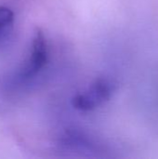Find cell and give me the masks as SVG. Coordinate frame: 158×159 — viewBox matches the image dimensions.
<instances>
[{
	"label": "cell",
	"mask_w": 158,
	"mask_h": 159,
	"mask_svg": "<svg viewBox=\"0 0 158 159\" xmlns=\"http://www.w3.org/2000/svg\"><path fill=\"white\" fill-rule=\"evenodd\" d=\"M116 90L115 82L109 77H99L89 87L72 98L73 107L81 112H90L111 100Z\"/></svg>",
	"instance_id": "6da1fadb"
},
{
	"label": "cell",
	"mask_w": 158,
	"mask_h": 159,
	"mask_svg": "<svg viewBox=\"0 0 158 159\" xmlns=\"http://www.w3.org/2000/svg\"><path fill=\"white\" fill-rule=\"evenodd\" d=\"M48 58V48L44 33L36 29L34 33L31 50L28 58L19 71V76L22 80L34 77L47 64Z\"/></svg>",
	"instance_id": "7a4b0ae2"
},
{
	"label": "cell",
	"mask_w": 158,
	"mask_h": 159,
	"mask_svg": "<svg viewBox=\"0 0 158 159\" xmlns=\"http://www.w3.org/2000/svg\"><path fill=\"white\" fill-rule=\"evenodd\" d=\"M14 25V13L5 6H0V42L7 38Z\"/></svg>",
	"instance_id": "3957f363"
}]
</instances>
